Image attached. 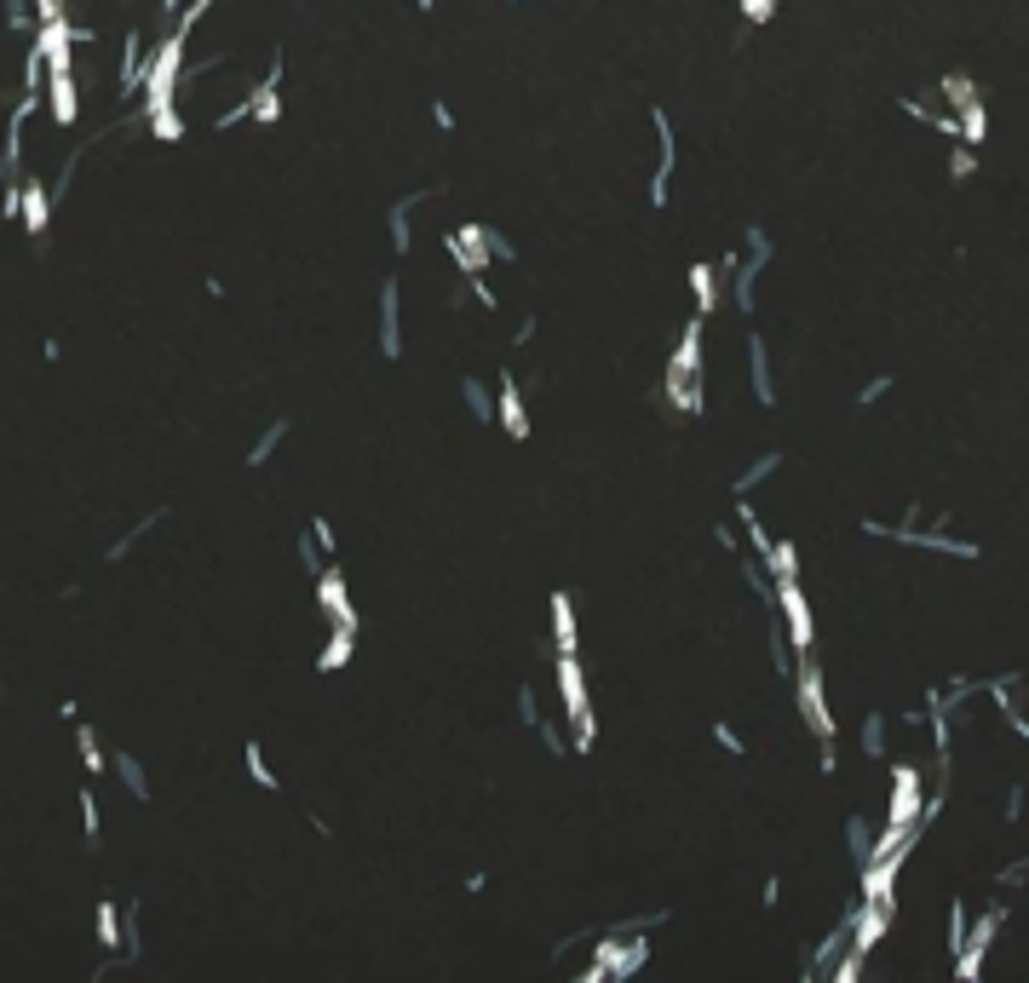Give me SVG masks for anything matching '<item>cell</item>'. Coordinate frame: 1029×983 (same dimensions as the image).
<instances>
[{
	"label": "cell",
	"mask_w": 1029,
	"mask_h": 983,
	"mask_svg": "<svg viewBox=\"0 0 1029 983\" xmlns=\"http://www.w3.org/2000/svg\"><path fill=\"white\" fill-rule=\"evenodd\" d=\"M357 656V621H328V639L317 650V673H340Z\"/></svg>",
	"instance_id": "obj_17"
},
{
	"label": "cell",
	"mask_w": 1029,
	"mask_h": 983,
	"mask_svg": "<svg viewBox=\"0 0 1029 983\" xmlns=\"http://www.w3.org/2000/svg\"><path fill=\"white\" fill-rule=\"evenodd\" d=\"M1024 811H1029V777H1018V782L1007 788V805H1001V823H1007V828H1018V823H1024Z\"/></svg>",
	"instance_id": "obj_37"
},
{
	"label": "cell",
	"mask_w": 1029,
	"mask_h": 983,
	"mask_svg": "<svg viewBox=\"0 0 1029 983\" xmlns=\"http://www.w3.org/2000/svg\"><path fill=\"white\" fill-rule=\"evenodd\" d=\"M782 903V880L777 874H765V892H759V909H777Z\"/></svg>",
	"instance_id": "obj_52"
},
{
	"label": "cell",
	"mask_w": 1029,
	"mask_h": 983,
	"mask_svg": "<svg viewBox=\"0 0 1029 983\" xmlns=\"http://www.w3.org/2000/svg\"><path fill=\"white\" fill-rule=\"evenodd\" d=\"M771 472H782V449H765V455H754L742 472L731 478V495H754L759 483L771 478Z\"/></svg>",
	"instance_id": "obj_25"
},
{
	"label": "cell",
	"mask_w": 1029,
	"mask_h": 983,
	"mask_svg": "<svg viewBox=\"0 0 1029 983\" xmlns=\"http://www.w3.org/2000/svg\"><path fill=\"white\" fill-rule=\"evenodd\" d=\"M897 725H903V731H926V708H909V713H897Z\"/></svg>",
	"instance_id": "obj_53"
},
{
	"label": "cell",
	"mask_w": 1029,
	"mask_h": 983,
	"mask_svg": "<svg viewBox=\"0 0 1029 983\" xmlns=\"http://www.w3.org/2000/svg\"><path fill=\"white\" fill-rule=\"evenodd\" d=\"M552 679H558V719H587L593 713V690H587V667L581 650H552Z\"/></svg>",
	"instance_id": "obj_6"
},
{
	"label": "cell",
	"mask_w": 1029,
	"mask_h": 983,
	"mask_svg": "<svg viewBox=\"0 0 1029 983\" xmlns=\"http://www.w3.org/2000/svg\"><path fill=\"white\" fill-rule=\"evenodd\" d=\"M81 834H87L92 851L104 846V805H98V794H92V788H81Z\"/></svg>",
	"instance_id": "obj_33"
},
{
	"label": "cell",
	"mask_w": 1029,
	"mask_h": 983,
	"mask_svg": "<svg viewBox=\"0 0 1029 983\" xmlns=\"http://www.w3.org/2000/svg\"><path fill=\"white\" fill-rule=\"evenodd\" d=\"M920 800H926V788H920V765H897V771H892V805H886V828H915Z\"/></svg>",
	"instance_id": "obj_10"
},
{
	"label": "cell",
	"mask_w": 1029,
	"mask_h": 983,
	"mask_svg": "<svg viewBox=\"0 0 1029 983\" xmlns=\"http://www.w3.org/2000/svg\"><path fill=\"white\" fill-rule=\"evenodd\" d=\"M938 98L949 104V110H961L966 98H978V81H972V75H961V69H949V75L938 81Z\"/></svg>",
	"instance_id": "obj_34"
},
{
	"label": "cell",
	"mask_w": 1029,
	"mask_h": 983,
	"mask_svg": "<svg viewBox=\"0 0 1029 983\" xmlns=\"http://www.w3.org/2000/svg\"><path fill=\"white\" fill-rule=\"evenodd\" d=\"M414 202H420V196H403V202H391V207H386L391 253H414Z\"/></svg>",
	"instance_id": "obj_24"
},
{
	"label": "cell",
	"mask_w": 1029,
	"mask_h": 983,
	"mask_svg": "<svg viewBox=\"0 0 1029 983\" xmlns=\"http://www.w3.org/2000/svg\"><path fill=\"white\" fill-rule=\"evenodd\" d=\"M46 110H52L58 127H75V115H81V81H75V69H46Z\"/></svg>",
	"instance_id": "obj_13"
},
{
	"label": "cell",
	"mask_w": 1029,
	"mask_h": 983,
	"mask_svg": "<svg viewBox=\"0 0 1029 983\" xmlns=\"http://www.w3.org/2000/svg\"><path fill=\"white\" fill-rule=\"evenodd\" d=\"M892 386H897L892 374H874L869 386L857 391V409H874V403H880V397H886V391H892Z\"/></svg>",
	"instance_id": "obj_44"
},
{
	"label": "cell",
	"mask_w": 1029,
	"mask_h": 983,
	"mask_svg": "<svg viewBox=\"0 0 1029 983\" xmlns=\"http://www.w3.org/2000/svg\"><path fill=\"white\" fill-rule=\"evenodd\" d=\"M702 334H708V317L702 311H690L685 334H679V345H673V357H667V374H662V397L673 414H696L708 409V391H702Z\"/></svg>",
	"instance_id": "obj_1"
},
{
	"label": "cell",
	"mask_w": 1029,
	"mask_h": 983,
	"mask_svg": "<svg viewBox=\"0 0 1029 983\" xmlns=\"http://www.w3.org/2000/svg\"><path fill=\"white\" fill-rule=\"evenodd\" d=\"M1024 863H1029V857H1024Z\"/></svg>",
	"instance_id": "obj_56"
},
{
	"label": "cell",
	"mask_w": 1029,
	"mask_h": 983,
	"mask_svg": "<svg viewBox=\"0 0 1029 983\" xmlns=\"http://www.w3.org/2000/svg\"><path fill=\"white\" fill-rule=\"evenodd\" d=\"M846 851H851V863H857V869L874 863V851H880V828H874L863 811H851V817H846Z\"/></svg>",
	"instance_id": "obj_20"
},
{
	"label": "cell",
	"mask_w": 1029,
	"mask_h": 983,
	"mask_svg": "<svg viewBox=\"0 0 1029 983\" xmlns=\"http://www.w3.org/2000/svg\"><path fill=\"white\" fill-rule=\"evenodd\" d=\"M242 765H248L253 788H265V794H282V777H276V765L265 759V748H259V742H242Z\"/></svg>",
	"instance_id": "obj_30"
},
{
	"label": "cell",
	"mask_w": 1029,
	"mask_h": 983,
	"mask_svg": "<svg viewBox=\"0 0 1029 983\" xmlns=\"http://www.w3.org/2000/svg\"><path fill=\"white\" fill-rule=\"evenodd\" d=\"M955 121H961V138H966V144H984V138H989V110H984V98H966L961 110H955Z\"/></svg>",
	"instance_id": "obj_32"
},
{
	"label": "cell",
	"mask_w": 1029,
	"mask_h": 983,
	"mask_svg": "<svg viewBox=\"0 0 1029 983\" xmlns=\"http://www.w3.org/2000/svg\"><path fill=\"white\" fill-rule=\"evenodd\" d=\"M736 524H742V535H748V547H754V558H765L771 552V524L759 518V506H754V495H736Z\"/></svg>",
	"instance_id": "obj_21"
},
{
	"label": "cell",
	"mask_w": 1029,
	"mask_h": 983,
	"mask_svg": "<svg viewBox=\"0 0 1029 983\" xmlns=\"http://www.w3.org/2000/svg\"><path fill=\"white\" fill-rule=\"evenodd\" d=\"M305 529H311V535H317V547L328 552V558H334V552H340V541H334V524H328V518H311V524H305Z\"/></svg>",
	"instance_id": "obj_46"
},
{
	"label": "cell",
	"mask_w": 1029,
	"mask_h": 983,
	"mask_svg": "<svg viewBox=\"0 0 1029 983\" xmlns=\"http://www.w3.org/2000/svg\"><path fill=\"white\" fill-rule=\"evenodd\" d=\"M742 351H748V386H754V397L765 403V409H771V403H777V368H771V340H765V334H748V345H742Z\"/></svg>",
	"instance_id": "obj_15"
},
{
	"label": "cell",
	"mask_w": 1029,
	"mask_h": 983,
	"mask_svg": "<svg viewBox=\"0 0 1029 983\" xmlns=\"http://www.w3.org/2000/svg\"><path fill=\"white\" fill-rule=\"evenodd\" d=\"M794 708H800V719L811 725V736L817 742H834L840 736V719H834V708H828V690H823V662L805 650L800 662H794Z\"/></svg>",
	"instance_id": "obj_3"
},
{
	"label": "cell",
	"mask_w": 1029,
	"mask_h": 983,
	"mask_svg": "<svg viewBox=\"0 0 1029 983\" xmlns=\"http://www.w3.org/2000/svg\"><path fill=\"white\" fill-rule=\"evenodd\" d=\"M311 587H317V610H322V621H357V604H351V587H345L340 564H328V570H322Z\"/></svg>",
	"instance_id": "obj_14"
},
{
	"label": "cell",
	"mask_w": 1029,
	"mask_h": 983,
	"mask_svg": "<svg viewBox=\"0 0 1029 983\" xmlns=\"http://www.w3.org/2000/svg\"><path fill=\"white\" fill-rule=\"evenodd\" d=\"M552 650H581V627H575L570 593H552Z\"/></svg>",
	"instance_id": "obj_23"
},
{
	"label": "cell",
	"mask_w": 1029,
	"mask_h": 983,
	"mask_svg": "<svg viewBox=\"0 0 1029 983\" xmlns=\"http://www.w3.org/2000/svg\"><path fill=\"white\" fill-rule=\"evenodd\" d=\"M92 943L98 949H127V909H115L110 897L92 909Z\"/></svg>",
	"instance_id": "obj_19"
},
{
	"label": "cell",
	"mask_w": 1029,
	"mask_h": 983,
	"mask_svg": "<svg viewBox=\"0 0 1029 983\" xmlns=\"http://www.w3.org/2000/svg\"><path fill=\"white\" fill-rule=\"evenodd\" d=\"M75 748H81V765H87V777H98V771L110 765V754H104V742H98V731H92L87 719H75Z\"/></svg>",
	"instance_id": "obj_31"
},
{
	"label": "cell",
	"mask_w": 1029,
	"mask_h": 983,
	"mask_svg": "<svg viewBox=\"0 0 1029 983\" xmlns=\"http://www.w3.org/2000/svg\"><path fill=\"white\" fill-rule=\"evenodd\" d=\"M18 219L29 230V242H46V225H52V190H46V179H23Z\"/></svg>",
	"instance_id": "obj_16"
},
{
	"label": "cell",
	"mask_w": 1029,
	"mask_h": 983,
	"mask_svg": "<svg viewBox=\"0 0 1029 983\" xmlns=\"http://www.w3.org/2000/svg\"><path fill=\"white\" fill-rule=\"evenodd\" d=\"M414 6H420V12H437V0H414Z\"/></svg>",
	"instance_id": "obj_55"
},
{
	"label": "cell",
	"mask_w": 1029,
	"mask_h": 983,
	"mask_svg": "<svg viewBox=\"0 0 1029 983\" xmlns=\"http://www.w3.org/2000/svg\"><path fill=\"white\" fill-rule=\"evenodd\" d=\"M736 18H742V23H754V29H759V23H771V18H777V0H736Z\"/></svg>",
	"instance_id": "obj_40"
},
{
	"label": "cell",
	"mask_w": 1029,
	"mask_h": 983,
	"mask_svg": "<svg viewBox=\"0 0 1029 983\" xmlns=\"http://www.w3.org/2000/svg\"><path fill=\"white\" fill-rule=\"evenodd\" d=\"M713 742H719V748H725V754H748V742H742V731H736V725H725V719H719V725H713Z\"/></svg>",
	"instance_id": "obj_45"
},
{
	"label": "cell",
	"mask_w": 1029,
	"mask_h": 983,
	"mask_svg": "<svg viewBox=\"0 0 1029 983\" xmlns=\"http://www.w3.org/2000/svg\"><path fill=\"white\" fill-rule=\"evenodd\" d=\"M690 299H696V311H702V317L719 311V299H725V276H719V265H708V259H696V265H690Z\"/></svg>",
	"instance_id": "obj_18"
},
{
	"label": "cell",
	"mask_w": 1029,
	"mask_h": 983,
	"mask_svg": "<svg viewBox=\"0 0 1029 983\" xmlns=\"http://www.w3.org/2000/svg\"><path fill=\"white\" fill-rule=\"evenodd\" d=\"M541 719H547V708H541V690H535V685H518V725H529V731H535Z\"/></svg>",
	"instance_id": "obj_38"
},
{
	"label": "cell",
	"mask_w": 1029,
	"mask_h": 983,
	"mask_svg": "<svg viewBox=\"0 0 1029 983\" xmlns=\"http://www.w3.org/2000/svg\"><path fill=\"white\" fill-rule=\"evenodd\" d=\"M817 771H823V777H834V771H840V754H834V742H817Z\"/></svg>",
	"instance_id": "obj_49"
},
{
	"label": "cell",
	"mask_w": 1029,
	"mask_h": 983,
	"mask_svg": "<svg viewBox=\"0 0 1029 983\" xmlns=\"http://www.w3.org/2000/svg\"><path fill=\"white\" fill-rule=\"evenodd\" d=\"M110 771H115V782L127 788V800H150V777H144V765H138V754H110Z\"/></svg>",
	"instance_id": "obj_26"
},
{
	"label": "cell",
	"mask_w": 1029,
	"mask_h": 983,
	"mask_svg": "<svg viewBox=\"0 0 1029 983\" xmlns=\"http://www.w3.org/2000/svg\"><path fill=\"white\" fill-rule=\"evenodd\" d=\"M282 437H288V420L276 414L271 426H265V432H259V437L248 443V455H242V466H248V472H259V466H265V460H271L276 449H282Z\"/></svg>",
	"instance_id": "obj_28"
},
{
	"label": "cell",
	"mask_w": 1029,
	"mask_h": 983,
	"mask_svg": "<svg viewBox=\"0 0 1029 983\" xmlns=\"http://www.w3.org/2000/svg\"><path fill=\"white\" fill-rule=\"evenodd\" d=\"M294 558H299V570L311 575V581H317V575L328 570V564H334V558H328V552L317 547V535H311V529H305V535L294 541Z\"/></svg>",
	"instance_id": "obj_35"
},
{
	"label": "cell",
	"mask_w": 1029,
	"mask_h": 983,
	"mask_svg": "<svg viewBox=\"0 0 1029 983\" xmlns=\"http://www.w3.org/2000/svg\"><path fill=\"white\" fill-rule=\"evenodd\" d=\"M443 248H449V259H455L460 276H483L495 259H489V248H483V225H460L443 236Z\"/></svg>",
	"instance_id": "obj_12"
},
{
	"label": "cell",
	"mask_w": 1029,
	"mask_h": 983,
	"mask_svg": "<svg viewBox=\"0 0 1029 983\" xmlns=\"http://www.w3.org/2000/svg\"><path fill=\"white\" fill-rule=\"evenodd\" d=\"M460 403H466V414H472L478 426L495 420V391L483 386V380H472V374H460Z\"/></svg>",
	"instance_id": "obj_29"
},
{
	"label": "cell",
	"mask_w": 1029,
	"mask_h": 983,
	"mask_svg": "<svg viewBox=\"0 0 1029 983\" xmlns=\"http://www.w3.org/2000/svg\"><path fill=\"white\" fill-rule=\"evenodd\" d=\"M374 345H380V357H403V282L397 276H386L380 282V299H374Z\"/></svg>",
	"instance_id": "obj_7"
},
{
	"label": "cell",
	"mask_w": 1029,
	"mask_h": 983,
	"mask_svg": "<svg viewBox=\"0 0 1029 983\" xmlns=\"http://www.w3.org/2000/svg\"><path fill=\"white\" fill-rule=\"evenodd\" d=\"M495 420H501V432L512 437V443L529 437V409H524V391H518V380H512V368H501V380H495Z\"/></svg>",
	"instance_id": "obj_11"
},
{
	"label": "cell",
	"mask_w": 1029,
	"mask_h": 983,
	"mask_svg": "<svg viewBox=\"0 0 1029 983\" xmlns=\"http://www.w3.org/2000/svg\"><path fill=\"white\" fill-rule=\"evenodd\" d=\"M742 259H736V271L725 276V299H731L742 317H754V305H759V276L771 271V259H777V248H771V230L765 225H748L742 230Z\"/></svg>",
	"instance_id": "obj_2"
},
{
	"label": "cell",
	"mask_w": 1029,
	"mask_h": 983,
	"mask_svg": "<svg viewBox=\"0 0 1029 983\" xmlns=\"http://www.w3.org/2000/svg\"><path fill=\"white\" fill-rule=\"evenodd\" d=\"M466 294L478 299L483 311H501V294H495V288H489V276H466Z\"/></svg>",
	"instance_id": "obj_43"
},
{
	"label": "cell",
	"mask_w": 1029,
	"mask_h": 983,
	"mask_svg": "<svg viewBox=\"0 0 1029 983\" xmlns=\"http://www.w3.org/2000/svg\"><path fill=\"white\" fill-rule=\"evenodd\" d=\"M713 541H719V552L742 558V541H736V529H731V524H713Z\"/></svg>",
	"instance_id": "obj_48"
},
{
	"label": "cell",
	"mask_w": 1029,
	"mask_h": 983,
	"mask_svg": "<svg viewBox=\"0 0 1029 983\" xmlns=\"http://www.w3.org/2000/svg\"><path fill=\"white\" fill-rule=\"evenodd\" d=\"M432 121H437V133H455V110L443 98H432Z\"/></svg>",
	"instance_id": "obj_51"
},
{
	"label": "cell",
	"mask_w": 1029,
	"mask_h": 983,
	"mask_svg": "<svg viewBox=\"0 0 1029 983\" xmlns=\"http://www.w3.org/2000/svg\"><path fill=\"white\" fill-rule=\"evenodd\" d=\"M943 943H949V955L966 943V897H949V932H943Z\"/></svg>",
	"instance_id": "obj_39"
},
{
	"label": "cell",
	"mask_w": 1029,
	"mask_h": 983,
	"mask_svg": "<svg viewBox=\"0 0 1029 983\" xmlns=\"http://www.w3.org/2000/svg\"><path fill=\"white\" fill-rule=\"evenodd\" d=\"M650 133H656V161H650V179H644V202L667 207L673 202V173H679V133H673V115L650 110Z\"/></svg>",
	"instance_id": "obj_4"
},
{
	"label": "cell",
	"mask_w": 1029,
	"mask_h": 983,
	"mask_svg": "<svg viewBox=\"0 0 1029 983\" xmlns=\"http://www.w3.org/2000/svg\"><path fill=\"white\" fill-rule=\"evenodd\" d=\"M483 248H489V259H495V265H512V259H518V248L506 242L501 230H489V225H483Z\"/></svg>",
	"instance_id": "obj_41"
},
{
	"label": "cell",
	"mask_w": 1029,
	"mask_h": 983,
	"mask_svg": "<svg viewBox=\"0 0 1029 983\" xmlns=\"http://www.w3.org/2000/svg\"><path fill=\"white\" fill-rule=\"evenodd\" d=\"M156 6H161V18H167V23H173V12H179V6H184V0H156Z\"/></svg>",
	"instance_id": "obj_54"
},
{
	"label": "cell",
	"mask_w": 1029,
	"mask_h": 983,
	"mask_svg": "<svg viewBox=\"0 0 1029 983\" xmlns=\"http://www.w3.org/2000/svg\"><path fill=\"white\" fill-rule=\"evenodd\" d=\"M777 616H782V627H788V644L805 656V650L817 644V627H811V604H805L800 581H777Z\"/></svg>",
	"instance_id": "obj_8"
},
{
	"label": "cell",
	"mask_w": 1029,
	"mask_h": 983,
	"mask_svg": "<svg viewBox=\"0 0 1029 983\" xmlns=\"http://www.w3.org/2000/svg\"><path fill=\"white\" fill-rule=\"evenodd\" d=\"M759 564H765V575H771V581H800V547H794L788 535H782V541H771V552H765Z\"/></svg>",
	"instance_id": "obj_27"
},
{
	"label": "cell",
	"mask_w": 1029,
	"mask_h": 983,
	"mask_svg": "<svg viewBox=\"0 0 1029 983\" xmlns=\"http://www.w3.org/2000/svg\"><path fill=\"white\" fill-rule=\"evenodd\" d=\"M1024 880H1029V863H1007V869H995V886H1001V892L1024 886Z\"/></svg>",
	"instance_id": "obj_47"
},
{
	"label": "cell",
	"mask_w": 1029,
	"mask_h": 983,
	"mask_svg": "<svg viewBox=\"0 0 1029 983\" xmlns=\"http://www.w3.org/2000/svg\"><path fill=\"white\" fill-rule=\"evenodd\" d=\"M972 173H978V144L955 138V144H949V179L961 184V179H972Z\"/></svg>",
	"instance_id": "obj_36"
},
{
	"label": "cell",
	"mask_w": 1029,
	"mask_h": 983,
	"mask_svg": "<svg viewBox=\"0 0 1029 983\" xmlns=\"http://www.w3.org/2000/svg\"><path fill=\"white\" fill-rule=\"evenodd\" d=\"M535 736H541V742L552 748V759H564V754H570V736L558 731V719H541V725H535Z\"/></svg>",
	"instance_id": "obj_42"
},
{
	"label": "cell",
	"mask_w": 1029,
	"mask_h": 983,
	"mask_svg": "<svg viewBox=\"0 0 1029 983\" xmlns=\"http://www.w3.org/2000/svg\"><path fill=\"white\" fill-rule=\"evenodd\" d=\"M144 64H150V35H144V29H127V35H121V64H115V98H121V104L138 98Z\"/></svg>",
	"instance_id": "obj_9"
},
{
	"label": "cell",
	"mask_w": 1029,
	"mask_h": 983,
	"mask_svg": "<svg viewBox=\"0 0 1029 983\" xmlns=\"http://www.w3.org/2000/svg\"><path fill=\"white\" fill-rule=\"evenodd\" d=\"M535 328H541V322H535V317L524 311V317L512 322V345H529V340H535Z\"/></svg>",
	"instance_id": "obj_50"
},
{
	"label": "cell",
	"mask_w": 1029,
	"mask_h": 983,
	"mask_svg": "<svg viewBox=\"0 0 1029 983\" xmlns=\"http://www.w3.org/2000/svg\"><path fill=\"white\" fill-rule=\"evenodd\" d=\"M1001 926H1007V909H1001V903H995V909H984V915L966 926V943L949 955V972H955L961 983H978V978H984V961H989V949H995V932H1001Z\"/></svg>",
	"instance_id": "obj_5"
},
{
	"label": "cell",
	"mask_w": 1029,
	"mask_h": 983,
	"mask_svg": "<svg viewBox=\"0 0 1029 983\" xmlns=\"http://www.w3.org/2000/svg\"><path fill=\"white\" fill-rule=\"evenodd\" d=\"M857 736H863V754H869V765H880V759H892V719L874 708L863 713V725H857Z\"/></svg>",
	"instance_id": "obj_22"
}]
</instances>
